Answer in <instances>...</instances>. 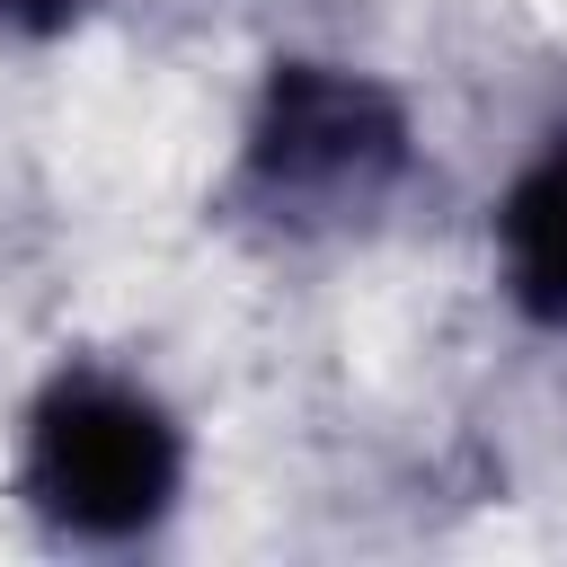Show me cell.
<instances>
[{
	"instance_id": "obj_2",
	"label": "cell",
	"mask_w": 567,
	"mask_h": 567,
	"mask_svg": "<svg viewBox=\"0 0 567 567\" xmlns=\"http://www.w3.org/2000/svg\"><path fill=\"white\" fill-rule=\"evenodd\" d=\"M186 496L177 408L97 354H71L35 381L18 416V505L71 549H133Z\"/></svg>"
},
{
	"instance_id": "obj_4",
	"label": "cell",
	"mask_w": 567,
	"mask_h": 567,
	"mask_svg": "<svg viewBox=\"0 0 567 567\" xmlns=\"http://www.w3.org/2000/svg\"><path fill=\"white\" fill-rule=\"evenodd\" d=\"M89 9H97V0H0V35H9V44H53V35H71Z\"/></svg>"
},
{
	"instance_id": "obj_1",
	"label": "cell",
	"mask_w": 567,
	"mask_h": 567,
	"mask_svg": "<svg viewBox=\"0 0 567 567\" xmlns=\"http://www.w3.org/2000/svg\"><path fill=\"white\" fill-rule=\"evenodd\" d=\"M416 177V115L381 71L328 62V53H275L248 115L239 151L221 177V221L257 239H346L372 230Z\"/></svg>"
},
{
	"instance_id": "obj_3",
	"label": "cell",
	"mask_w": 567,
	"mask_h": 567,
	"mask_svg": "<svg viewBox=\"0 0 567 567\" xmlns=\"http://www.w3.org/2000/svg\"><path fill=\"white\" fill-rule=\"evenodd\" d=\"M487 239H496V284L514 319L540 337H567V115H549L514 159Z\"/></svg>"
}]
</instances>
